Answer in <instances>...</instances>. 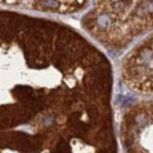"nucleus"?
Masks as SVG:
<instances>
[{
    "label": "nucleus",
    "mask_w": 153,
    "mask_h": 153,
    "mask_svg": "<svg viewBox=\"0 0 153 153\" xmlns=\"http://www.w3.org/2000/svg\"><path fill=\"white\" fill-rule=\"evenodd\" d=\"M124 74L134 91L153 96V33L127 59Z\"/></svg>",
    "instance_id": "obj_2"
},
{
    "label": "nucleus",
    "mask_w": 153,
    "mask_h": 153,
    "mask_svg": "<svg viewBox=\"0 0 153 153\" xmlns=\"http://www.w3.org/2000/svg\"><path fill=\"white\" fill-rule=\"evenodd\" d=\"M121 139L126 153H153V100L127 111L123 119Z\"/></svg>",
    "instance_id": "obj_1"
}]
</instances>
